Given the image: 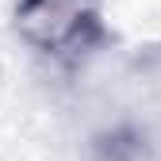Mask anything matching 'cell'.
Segmentation results:
<instances>
[{
    "mask_svg": "<svg viewBox=\"0 0 161 161\" xmlns=\"http://www.w3.org/2000/svg\"><path fill=\"white\" fill-rule=\"evenodd\" d=\"M12 27L31 54L50 62H73L100 42L104 4L100 0H15Z\"/></svg>",
    "mask_w": 161,
    "mask_h": 161,
    "instance_id": "cell-1",
    "label": "cell"
}]
</instances>
